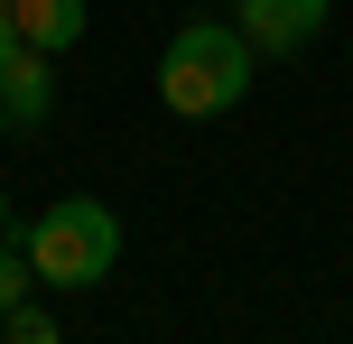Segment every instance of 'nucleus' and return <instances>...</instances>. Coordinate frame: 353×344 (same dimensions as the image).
Segmentation results:
<instances>
[{
    "label": "nucleus",
    "mask_w": 353,
    "mask_h": 344,
    "mask_svg": "<svg viewBox=\"0 0 353 344\" xmlns=\"http://www.w3.org/2000/svg\"><path fill=\"white\" fill-rule=\"evenodd\" d=\"M325 19H335V0H232V28H242L261 56H298V47H316Z\"/></svg>",
    "instance_id": "nucleus-4"
},
{
    "label": "nucleus",
    "mask_w": 353,
    "mask_h": 344,
    "mask_svg": "<svg viewBox=\"0 0 353 344\" xmlns=\"http://www.w3.org/2000/svg\"><path fill=\"white\" fill-rule=\"evenodd\" d=\"M0 233H10V196H0Z\"/></svg>",
    "instance_id": "nucleus-9"
},
{
    "label": "nucleus",
    "mask_w": 353,
    "mask_h": 344,
    "mask_svg": "<svg viewBox=\"0 0 353 344\" xmlns=\"http://www.w3.org/2000/svg\"><path fill=\"white\" fill-rule=\"evenodd\" d=\"M37 289V261H28V242H10L0 233V326H10V307Z\"/></svg>",
    "instance_id": "nucleus-6"
},
{
    "label": "nucleus",
    "mask_w": 353,
    "mask_h": 344,
    "mask_svg": "<svg viewBox=\"0 0 353 344\" xmlns=\"http://www.w3.org/2000/svg\"><path fill=\"white\" fill-rule=\"evenodd\" d=\"M19 242L37 261V289H103L121 270V214L103 196H56Z\"/></svg>",
    "instance_id": "nucleus-2"
},
{
    "label": "nucleus",
    "mask_w": 353,
    "mask_h": 344,
    "mask_svg": "<svg viewBox=\"0 0 353 344\" xmlns=\"http://www.w3.org/2000/svg\"><path fill=\"white\" fill-rule=\"evenodd\" d=\"M251 65H261V47L232 19H186L159 47V103L176 121H214V112H232L251 93Z\"/></svg>",
    "instance_id": "nucleus-1"
},
{
    "label": "nucleus",
    "mask_w": 353,
    "mask_h": 344,
    "mask_svg": "<svg viewBox=\"0 0 353 344\" xmlns=\"http://www.w3.org/2000/svg\"><path fill=\"white\" fill-rule=\"evenodd\" d=\"M56 121V56H37L28 37H0V130L37 140Z\"/></svg>",
    "instance_id": "nucleus-3"
},
{
    "label": "nucleus",
    "mask_w": 353,
    "mask_h": 344,
    "mask_svg": "<svg viewBox=\"0 0 353 344\" xmlns=\"http://www.w3.org/2000/svg\"><path fill=\"white\" fill-rule=\"evenodd\" d=\"M10 10H19V0H0V37H19V19H10Z\"/></svg>",
    "instance_id": "nucleus-8"
},
{
    "label": "nucleus",
    "mask_w": 353,
    "mask_h": 344,
    "mask_svg": "<svg viewBox=\"0 0 353 344\" xmlns=\"http://www.w3.org/2000/svg\"><path fill=\"white\" fill-rule=\"evenodd\" d=\"M0 335H19V344H47V335H56V316H47V307H28V298H19V307H10V326H0Z\"/></svg>",
    "instance_id": "nucleus-7"
},
{
    "label": "nucleus",
    "mask_w": 353,
    "mask_h": 344,
    "mask_svg": "<svg viewBox=\"0 0 353 344\" xmlns=\"http://www.w3.org/2000/svg\"><path fill=\"white\" fill-rule=\"evenodd\" d=\"M10 19H19V37H28L37 56H74V47H84V28H93L84 0H19Z\"/></svg>",
    "instance_id": "nucleus-5"
}]
</instances>
